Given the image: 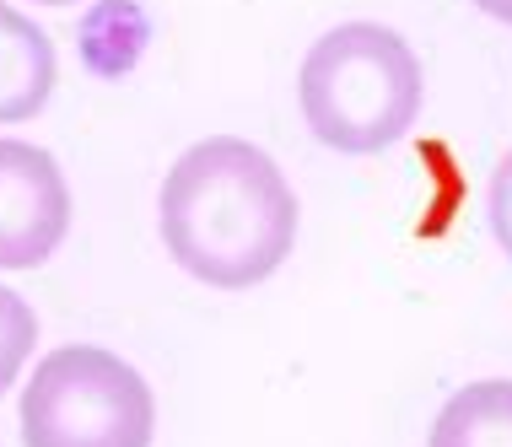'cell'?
Listing matches in <instances>:
<instances>
[{
    "label": "cell",
    "instance_id": "cell-1",
    "mask_svg": "<svg viewBox=\"0 0 512 447\" xmlns=\"http://www.w3.org/2000/svg\"><path fill=\"white\" fill-rule=\"evenodd\" d=\"M157 227L184 275L216 291H248L292 259L297 194L270 151L238 135H211L168 167Z\"/></svg>",
    "mask_w": 512,
    "mask_h": 447
},
{
    "label": "cell",
    "instance_id": "cell-2",
    "mask_svg": "<svg viewBox=\"0 0 512 447\" xmlns=\"http://www.w3.org/2000/svg\"><path fill=\"white\" fill-rule=\"evenodd\" d=\"M297 97L318 146L340 157H372L421 114V60L394 27L340 22L308 49Z\"/></svg>",
    "mask_w": 512,
    "mask_h": 447
},
{
    "label": "cell",
    "instance_id": "cell-3",
    "mask_svg": "<svg viewBox=\"0 0 512 447\" xmlns=\"http://www.w3.org/2000/svg\"><path fill=\"white\" fill-rule=\"evenodd\" d=\"M157 399L146 377L103 345H60L22 388L27 447H151Z\"/></svg>",
    "mask_w": 512,
    "mask_h": 447
},
{
    "label": "cell",
    "instance_id": "cell-4",
    "mask_svg": "<svg viewBox=\"0 0 512 447\" xmlns=\"http://www.w3.org/2000/svg\"><path fill=\"white\" fill-rule=\"evenodd\" d=\"M71 232V189L44 146L0 141V270L54 259Z\"/></svg>",
    "mask_w": 512,
    "mask_h": 447
},
{
    "label": "cell",
    "instance_id": "cell-5",
    "mask_svg": "<svg viewBox=\"0 0 512 447\" xmlns=\"http://www.w3.org/2000/svg\"><path fill=\"white\" fill-rule=\"evenodd\" d=\"M54 92V44L33 17L0 0V124H22Z\"/></svg>",
    "mask_w": 512,
    "mask_h": 447
},
{
    "label": "cell",
    "instance_id": "cell-6",
    "mask_svg": "<svg viewBox=\"0 0 512 447\" xmlns=\"http://www.w3.org/2000/svg\"><path fill=\"white\" fill-rule=\"evenodd\" d=\"M426 447H512V377H480L437 410Z\"/></svg>",
    "mask_w": 512,
    "mask_h": 447
},
{
    "label": "cell",
    "instance_id": "cell-7",
    "mask_svg": "<svg viewBox=\"0 0 512 447\" xmlns=\"http://www.w3.org/2000/svg\"><path fill=\"white\" fill-rule=\"evenodd\" d=\"M38 345V318L11 286H0V394L17 383V372L27 367Z\"/></svg>",
    "mask_w": 512,
    "mask_h": 447
},
{
    "label": "cell",
    "instance_id": "cell-8",
    "mask_svg": "<svg viewBox=\"0 0 512 447\" xmlns=\"http://www.w3.org/2000/svg\"><path fill=\"white\" fill-rule=\"evenodd\" d=\"M491 232H496V243H502V254L512 259V151L502 157V167H496V178H491Z\"/></svg>",
    "mask_w": 512,
    "mask_h": 447
},
{
    "label": "cell",
    "instance_id": "cell-9",
    "mask_svg": "<svg viewBox=\"0 0 512 447\" xmlns=\"http://www.w3.org/2000/svg\"><path fill=\"white\" fill-rule=\"evenodd\" d=\"M475 6L486 11L491 22H507V27H512V0H475Z\"/></svg>",
    "mask_w": 512,
    "mask_h": 447
},
{
    "label": "cell",
    "instance_id": "cell-10",
    "mask_svg": "<svg viewBox=\"0 0 512 447\" xmlns=\"http://www.w3.org/2000/svg\"><path fill=\"white\" fill-rule=\"evenodd\" d=\"M44 6H71V0H44Z\"/></svg>",
    "mask_w": 512,
    "mask_h": 447
}]
</instances>
